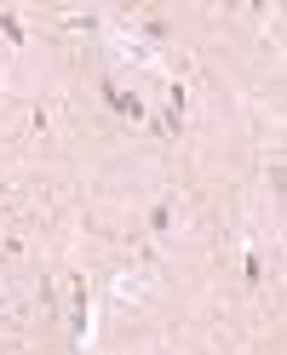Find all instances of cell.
Segmentation results:
<instances>
[{"instance_id": "2", "label": "cell", "mask_w": 287, "mask_h": 355, "mask_svg": "<svg viewBox=\"0 0 287 355\" xmlns=\"http://www.w3.org/2000/svg\"><path fill=\"white\" fill-rule=\"evenodd\" d=\"M0 35H6L12 46H17V40H29V35H24V24H17V17H0Z\"/></svg>"}, {"instance_id": "1", "label": "cell", "mask_w": 287, "mask_h": 355, "mask_svg": "<svg viewBox=\"0 0 287 355\" xmlns=\"http://www.w3.org/2000/svg\"><path fill=\"white\" fill-rule=\"evenodd\" d=\"M104 98H109V103H115V109H121V115H132V121H138V115H144V103H138V98H132V92H121V86H104Z\"/></svg>"}]
</instances>
